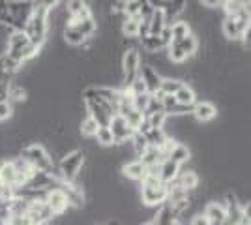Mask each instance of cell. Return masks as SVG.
<instances>
[{"instance_id": "ffe728a7", "label": "cell", "mask_w": 251, "mask_h": 225, "mask_svg": "<svg viewBox=\"0 0 251 225\" xmlns=\"http://www.w3.org/2000/svg\"><path fill=\"white\" fill-rule=\"evenodd\" d=\"M139 25H141V19H131V17H126L124 21H122V25H120L122 38H137Z\"/></svg>"}, {"instance_id": "6da1fadb", "label": "cell", "mask_w": 251, "mask_h": 225, "mask_svg": "<svg viewBox=\"0 0 251 225\" xmlns=\"http://www.w3.org/2000/svg\"><path fill=\"white\" fill-rule=\"evenodd\" d=\"M19 158H23L25 161H28L36 171L51 173L56 165V161L51 158L49 150L45 149V145L42 143H28L19 150Z\"/></svg>"}, {"instance_id": "44dd1931", "label": "cell", "mask_w": 251, "mask_h": 225, "mask_svg": "<svg viewBox=\"0 0 251 225\" xmlns=\"http://www.w3.org/2000/svg\"><path fill=\"white\" fill-rule=\"evenodd\" d=\"M141 47H143V51L147 54H156L165 49L161 40H159V36H148V38H145V40L141 42Z\"/></svg>"}, {"instance_id": "7402d4cb", "label": "cell", "mask_w": 251, "mask_h": 225, "mask_svg": "<svg viewBox=\"0 0 251 225\" xmlns=\"http://www.w3.org/2000/svg\"><path fill=\"white\" fill-rule=\"evenodd\" d=\"M98 128H100V126H98L90 117H86V115H84V118L79 122V133H81L83 137H88V139H94Z\"/></svg>"}, {"instance_id": "9c48e42d", "label": "cell", "mask_w": 251, "mask_h": 225, "mask_svg": "<svg viewBox=\"0 0 251 225\" xmlns=\"http://www.w3.org/2000/svg\"><path fill=\"white\" fill-rule=\"evenodd\" d=\"M175 184L180 186L184 192L195 193L201 186V176L197 175L195 169H186V171H184V169H180V175L176 176Z\"/></svg>"}, {"instance_id": "7c38bea8", "label": "cell", "mask_w": 251, "mask_h": 225, "mask_svg": "<svg viewBox=\"0 0 251 225\" xmlns=\"http://www.w3.org/2000/svg\"><path fill=\"white\" fill-rule=\"evenodd\" d=\"M171 45H176L178 49L188 56V60L189 58H193V56H197V51L201 49L199 38H197L193 32L189 34V36H186L184 40H180V42H176V43H171Z\"/></svg>"}, {"instance_id": "cb8c5ba5", "label": "cell", "mask_w": 251, "mask_h": 225, "mask_svg": "<svg viewBox=\"0 0 251 225\" xmlns=\"http://www.w3.org/2000/svg\"><path fill=\"white\" fill-rule=\"evenodd\" d=\"M145 118H147L150 129H165V124H167V115L165 113H154V115Z\"/></svg>"}, {"instance_id": "4fadbf2b", "label": "cell", "mask_w": 251, "mask_h": 225, "mask_svg": "<svg viewBox=\"0 0 251 225\" xmlns=\"http://www.w3.org/2000/svg\"><path fill=\"white\" fill-rule=\"evenodd\" d=\"M180 165H176L175 161L165 160L161 165H159V180L163 184H173L176 180V176L180 175Z\"/></svg>"}, {"instance_id": "8992f818", "label": "cell", "mask_w": 251, "mask_h": 225, "mask_svg": "<svg viewBox=\"0 0 251 225\" xmlns=\"http://www.w3.org/2000/svg\"><path fill=\"white\" fill-rule=\"evenodd\" d=\"M218 105L214 101H208V100H202V101H195L193 105V111H191V117L197 124H206V122H212L214 118L218 117Z\"/></svg>"}, {"instance_id": "7a4b0ae2", "label": "cell", "mask_w": 251, "mask_h": 225, "mask_svg": "<svg viewBox=\"0 0 251 225\" xmlns=\"http://www.w3.org/2000/svg\"><path fill=\"white\" fill-rule=\"evenodd\" d=\"M86 163V152L81 149H75L72 152H68L66 156H62L56 161V171L62 182H74L75 176L81 173V169Z\"/></svg>"}, {"instance_id": "8fae6325", "label": "cell", "mask_w": 251, "mask_h": 225, "mask_svg": "<svg viewBox=\"0 0 251 225\" xmlns=\"http://www.w3.org/2000/svg\"><path fill=\"white\" fill-rule=\"evenodd\" d=\"M0 186L15 188L17 186V171L13 167L11 160H0Z\"/></svg>"}, {"instance_id": "ac0fdd59", "label": "cell", "mask_w": 251, "mask_h": 225, "mask_svg": "<svg viewBox=\"0 0 251 225\" xmlns=\"http://www.w3.org/2000/svg\"><path fill=\"white\" fill-rule=\"evenodd\" d=\"M62 38H64V43H68V45H72V47H75V49H79V47H83L84 43V36H81V34L77 32L75 28H72V26H66L62 30Z\"/></svg>"}, {"instance_id": "52a82bcc", "label": "cell", "mask_w": 251, "mask_h": 225, "mask_svg": "<svg viewBox=\"0 0 251 225\" xmlns=\"http://www.w3.org/2000/svg\"><path fill=\"white\" fill-rule=\"evenodd\" d=\"M147 175V167L141 163V160H131V161H126L122 163L120 167V178L122 180H127V182H133V184H141L143 178Z\"/></svg>"}, {"instance_id": "5b68a950", "label": "cell", "mask_w": 251, "mask_h": 225, "mask_svg": "<svg viewBox=\"0 0 251 225\" xmlns=\"http://www.w3.org/2000/svg\"><path fill=\"white\" fill-rule=\"evenodd\" d=\"M107 128L111 129V133H113V139H115V147L118 145H126V143H129V139L133 137V129L127 126V122H126L122 117H113L111 118V122H109V126Z\"/></svg>"}, {"instance_id": "603a6c76", "label": "cell", "mask_w": 251, "mask_h": 225, "mask_svg": "<svg viewBox=\"0 0 251 225\" xmlns=\"http://www.w3.org/2000/svg\"><path fill=\"white\" fill-rule=\"evenodd\" d=\"M94 141L98 143V147H103V149H109V147H115V139H113V133L109 128H98L94 135Z\"/></svg>"}, {"instance_id": "484cf974", "label": "cell", "mask_w": 251, "mask_h": 225, "mask_svg": "<svg viewBox=\"0 0 251 225\" xmlns=\"http://www.w3.org/2000/svg\"><path fill=\"white\" fill-rule=\"evenodd\" d=\"M148 101H150V94H141V96H133V109L145 115V111H147V107H148Z\"/></svg>"}, {"instance_id": "3957f363", "label": "cell", "mask_w": 251, "mask_h": 225, "mask_svg": "<svg viewBox=\"0 0 251 225\" xmlns=\"http://www.w3.org/2000/svg\"><path fill=\"white\" fill-rule=\"evenodd\" d=\"M248 30H251L250 10H244L240 13H236V15H230V17H223V21H221L223 38H227L232 43H240Z\"/></svg>"}, {"instance_id": "277c9868", "label": "cell", "mask_w": 251, "mask_h": 225, "mask_svg": "<svg viewBox=\"0 0 251 225\" xmlns=\"http://www.w3.org/2000/svg\"><path fill=\"white\" fill-rule=\"evenodd\" d=\"M43 203L49 206V210L52 212V216H54V218H60V216L68 214V212L72 210L70 201H68L66 193H64L60 188L47 192V195H45V201H43Z\"/></svg>"}, {"instance_id": "d4e9b609", "label": "cell", "mask_w": 251, "mask_h": 225, "mask_svg": "<svg viewBox=\"0 0 251 225\" xmlns=\"http://www.w3.org/2000/svg\"><path fill=\"white\" fill-rule=\"evenodd\" d=\"M13 117V105L10 101H0V124L8 122Z\"/></svg>"}, {"instance_id": "5bb4252c", "label": "cell", "mask_w": 251, "mask_h": 225, "mask_svg": "<svg viewBox=\"0 0 251 225\" xmlns=\"http://www.w3.org/2000/svg\"><path fill=\"white\" fill-rule=\"evenodd\" d=\"M175 100H176V103H180V105L193 107V105H195V101H197V92H195V88H193V86L182 85V88L175 94Z\"/></svg>"}, {"instance_id": "e0dca14e", "label": "cell", "mask_w": 251, "mask_h": 225, "mask_svg": "<svg viewBox=\"0 0 251 225\" xmlns=\"http://www.w3.org/2000/svg\"><path fill=\"white\" fill-rule=\"evenodd\" d=\"M72 28H75L81 36H84L88 40V38H94L96 34H98V21H96L94 17H88V19H84V21H81L79 25L72 26Z\"/></svg>"}, {"instance_id": "30bf717a", "label": "cell", "mask_w": 251, "mask_h": 225, "mask_svg": "<svg viewBox=\"0 0 251 225\" xmlns=\"http://www.w3.org/2000/svg\"><path fill=\"white\" fill-rule=\"evenodd\" d=\"M139 77L141 81L147 86V92L150 96H154L156 92H159V85H161V77L157 75V72L154 68H150L147 64H141V70H139Z\"/></svg>"}, {"instance_id": "4316f807", "label": "cell", "mask_w": 251, "mask_h": 225, "mask_svg": "<svg viewBox=\"0 0 251 225\" xmlns=\"http://www.w3.org/2000/svg\"><path fill=\"white\" fill-rule=\"evenodd\" d=\"M127 90L133 94V96H141V94H148L147 92V86H145V83L141 81V77H137L135 81L131 83V85L127 86Z\"/></svg>"}, {"instance_id": "f1b7e54d", "label": "cell", "mask_w": 251, "mask_h": 225, "mask_svg": "<svg viewBox=\"0 0 251 225\" xmlns=\"http://www.w3.org/2000/svg\"><path fill=\"white\" fill-rule=\"evenodd\" d=\"M188 225H210V222L206 220V216L202 214V212H199V214H195L189 220Z\"/></svg>"}, {"instance_id": "2e32d148", "label": "cell", "mask_w": 251, "mask_h": 225, "mask_svg": "<svg viewBox=\"0 0 251 225\" xmlns=\"http://www.w3.org/2000/svg\"><path fill=\"white\" fill-rule=\"evenodd\" d=\"M171 34H173V43L184 40L186 36L191 34V25L186 19H178L176 23L171 25Z\"/></svg>"}, {"instance_id": "ba28073f", "label": "cell", "mask_w": 251, "mask_h": 225, "mask_svg": "<svg viewBox=\"0 0 251 225\" xmlns=\"http://www.w3.org/2000/svg\"><path fill=\"white\" fill-rule=\"evenodd\" d=\"M202 214L206 216V220L210 222V225H221L227 218V208L221 199H214L210 203L204 204Z\"/></svg>"}, {"instance_id": "d6986e66", "label": "cell", "mask_w": 251, "mask_h": 225, "mask_svg": "<svg viewBox=\"0 0 251 225\" xmlns=\"http://www.w3.org/2000/svg\"><path fill=\"white\" fill-rule=\"evenodd\" d=\"M182 81L180 79H173V77H167V79H161V85H159V92L163 96H175L178 90L182 88Z\"/></svg>"}, {"instance_id": "83f0119b", "label": "cell", "mask_w": 251, "mask_h": 225, "mask_svg": "<svg viewBox=\"0 0 251 225\" xmlns=\"http://www.w3.org/2000/svg\"><path fill=\"white\" fill-rule=\"evenodd\" d=\"M159 40H161V43H163V47L167 49L169 45L173 43V34H171V26H165L161 32H159Z\"/></svg>"}, {"instance_id": "9a60e30c", "label": "cell", "mask_w": 251, "mask_h": 225, "mask_svg": "<svg viewBox=\"0 0 251 225\" xmlns=\"http://www.w3.org/2000/svg\"><path fill=\"white\" fill-rule=\"evenodd\" d=\"M145 139H147L150 149L161 150L163 147H165V143L169 141V137H167V131H165V129H150L147 135H145Z\"/></svg>"}, {"instance_id": "f546056e", "label": "cell", "mask_w": 251, "mask_h": 225, "mask_svg": "<svg viewBox=\"0 0 251 225\" xmlns=\"http://www.w3.org/2000/svg\"><path fill=\"white\" fill-rule=\"evenodd\" d=\"M175 225H180V224H175Z\"/></svg>"}]
</instances>
